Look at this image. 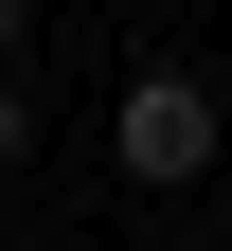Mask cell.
<instances>
[{"instance_id":"cell-1","label":"cell","mask_w":232,"mask_h":251,"mask_svg":"<svg viewBox=\"0 0 232 251\" xmlns=\"http://www.w3.org/2000/svg\"><path fill=\"white\" fill-rule=\"evenodd\" d=\"M214 144H232V108H214V72H179V54H143V72L107 90V162L143 179V198H196Z\"/></svg>"},{"instance_id":"cell-2","label":"cell","mask_w":232,"mask_h":251,"mask_svg":"<svg viewBox=\"0 0 232 251\" xmlns=\"http://www.w3.org/2000/svg\"><path fill=\"white\" fill-rule=\"evenodd\" d=\"M18 162H36V90H0V179H18Z\"/></svg>"},{"instance_id":"cell-3","label":"cell","mask_w":232,"mask_h":251,"mask_svg":"<svg viewBox=\"0 0 232 251\" xmlns=\"http://www.w3.org/2000/svg\"><path fill=\"white\" fill-rule=\"evenodd\" d=\"M18 54H36V0H0V90H18Z\"/></svg>"}]
</instances>
